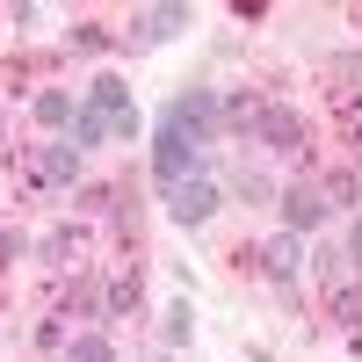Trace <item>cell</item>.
<instances>
[{
    "label": "cell",
    "instance_id": "obj_15",
    "mask_svg": "<svg viewBox=\"0 0 362 362\" xmlns=\"http://www.w3.org/2000/svg\"><path fill=\"white\" fill-rule=\"evenodd\" d=\"M355 138H362V109H355Z\"/></svg>",
    "mask_w": 362,
    "mask_h": 362
},
{
    "label": "cell",
    "instance_id": "obj_1",
    "mask_svg": "<svg viewBox=\"0 0 362 362\" xmlns=\"http://www.w3.org/2000/svg\"><path fill=\"white\" fill-rule=\"evenodd\" d=\"M138 131V102H131V87L116 80V73H95V87H87V102L73 116V145L87 153V145H102V138H131Z\"/></svg>",
    "mask_w": 362,
    "mask_h": 362
},
{
    "label": "cell",
    "instance_id": "obj_8",
    "mask_svg": "<svg viewBox=\"0 0 362 362\" xmlns=\"http://www.w3.org/2000/svg\"><path fill=\"white\" fill-rule=\"evenodd\" d=\"M37 181L44 189H73L80 181V145H44L37 153Z\"/></svg>",
    "mask_w": 362,
    "mask_h": 362
},
{
    "label": "cell",
    "instance_id": "obj_9",
    "mask_svg": "<svg viewBox=\"0 0 362 362\" xmlns=\"http://www.w3.org/2000/svg\"><path fill=\"white\" fill-rule=\"evenodd\" d=\"M73 116H80V109H73L66 95H58V87H44V95H37V124H44V131H58V124H73Z\"/></svg>",
    "mask_w": 362,
    "mask_h": 362
},
{
    "label": "cell",
    "instance_id": "obj_11",
    "mask_svg": "<svg viewBox=\"0 0 362 362\" xmlns=\"http://www.w3.org/2000/svg\"><path fill=\"white\" fill-rule=\"evenodd\" d=\"M66 362H116V348L87 334V341H73V348H66Z\"/></svg>",
    "mask_w": 362,
    "mask_h": 362
},
{
    "label": "cell",
    "instance_id": "obj_14",
    "mask_svg": "<svg viewBox=\"0 0 362 362\" xmlns=\"http://www.w3.org/2000/svg\"><path fill=\"white\" fill-rule=\"evenodd\" d=\"M15 247H22V239H15V232H0V261H15Z\"/></svg>",
    "mask_w": 362,
    "mask_h": 362
},
{
    "label": "cell",
    "instance_id": "obj_13",
    "mask_svg": "<svg viewBox=\"0 0 362 362\" xmlns=\"http://www.w3.org/2000/svg\"><path fill=\"white\" fill-rule=\"evenodd\" d=\"M348 261H355V268H362V218H355V225H348Z\"/></svg>",
    "mask_w": 362,
    "mask_h": 362
},
{
    "label": "cell",
    "instance_id": "obj_7",
    "mask_svg": "<svg viewBox=\"0 0 362 362\" xmlns=\"http://www.w3.org/2000/svg\"><path fill=\"white\" fill-rule=\"evenodd\" d=\"M297 239H305V232H276V239L261 247V268H268L276 283H297V268H305V247H297Z\"/></svg>",
    "mask_w": 362,
    "mask_h": 362
},
{
    "label": "cell",
    "instance_id": "obj_2",
    "mask_svg": "<svg viewBox=\"0 0 362 362\" xmlns=\"http://www.w3.org/2000/svg\"><path fill=\"white\" fill-rule=\"evenodd\" d=\"M160 124L167 131H181V138H218V124H225V102L218 95H210V87H181V95L167 102V116H160Z\"/></svg>",
    "mask_w": 362,
    "mask_h": 362
},
{
    "label": "cell",
    "instance_id": "obj_5",
    "mask_svg": "<svg viewBox=\"0 0 362 362\" xmlns=\"http://www.w3.org/2000/svg\"><path fill=\"white\" fill-rule=\"evenodd\" d=\"M181 29H189V8H181V0H160V8H145V15L131 22V44L145 51V44H167V37H181Z\"/></svg>",
    "mask_w": 362,
    "mask_h": 362
},
{
    "label": "cell",
    "instance_id": "obj_10",
    "mask_svg": "<svg viewBox=\"0 0 362 362\" xmlns=\"http://www.w3.org/2000/svg\"><path fill=\"white\" fill-rule=\"evenodd\" d=\"M261 138L290 153V145H297V116H290V109H261Z\"/></svg>",
    "mask_w": 362,
    "mask_h": 362
},
{
    "label": "cell",
    "instance_id": "obj_4",
    "mask_svg": "<svg viewBox=\"0 0 362 362\" xmlns=\"http://www.w3.org/2000/svg\"><path fill=\"white\" fill-rule=\"evenodd\" d=\"M196 153H203L196 138H181V131H167V124L153 131V174L167 181V189H174V181H189V174H196Z\"/></svg>",
    "mask_w": 362,
    "mask_h": 362
},
{
    "label": "cell",
    "instance_id": "obj_12",
    "mask_svg": "<svg viewBox=\"0 0 362 362\" xmlns=\"http://www.w3.org/2000/svg\"><path fill=\"white\" fill-rule=\"evenodd\" d=\"M189 334H196V312H189V305H174V312H167V341L181 348V341H189Z\"/></svg>",
    "mask_w": 362,
    "mask_h": 362
},
{
    "label": "cell",
    "instance_id": "obj_6",
    "mask_svg": "<svg viewBox=\"0 0 362 362\" xmlns=\"http://www.w3.org/2000/svg\"><path fill=\"white\" fill-rule=\"evenodd\" d=\"M319 218H326V189H312V181L283 189V225H290V232H312Z\"/></svg>",
    "mask_w": 362,
    "mask_h": 362
},
{
    "label": "cell",
    "instance_id": "obj_3",
    "mask_svg": "<svg viewBox=\"0 0 362 362\" xmlns=\"http://www.w3.org/2000/svg\"><path fill=\"white\" fill-rule=\"evenodd\" d=\"M218 203H225L218 181H210V174H189V181H174V189H167V218H174V225H203Z\"/></svg>",
    "mask_w": 362,
    "mask_h": 362
}]
</instances>
